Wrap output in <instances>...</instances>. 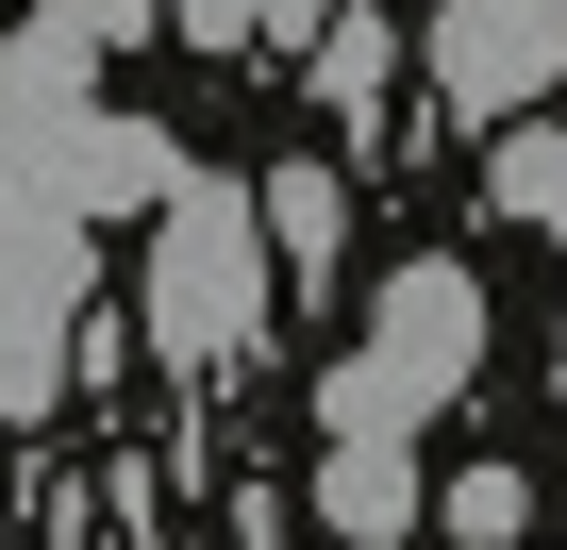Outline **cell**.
I'll return each mask as SVG.
<instances>
[{
	"label": "cell",
	"mask_w": 567,
	"mask_h": 550,
	"mask_svg": "<svg viewBox=\"0 0 567 550\" xmlns=\"http://www.w3.org/2000/svg\"><path fill=\"white\" fill-rule=\"evenodd\" d=\"M501 217L567 250V117H517V134H501Z\"/></svg>",
	"instance_id": "cell-8"
},
{
	"label": "cell",
	"mask_w": 567,
	"mask_h": 550,
	"mask_svg": "<svg viewBox=\"0 0 567 550\" xmlns=\"http://www.w3.org/2000/svg\"><path fill=\"white\" fill-rule=\"evenodd\" d=\"M434 517H451L467 550H517V533H534V484H517V467H467V484H451Z\"/></svg>",
	"instance_id": "cell-10"
},
{
	"label": "cell",
	"mask_w": 567,
	"mask_h": 550,
	"mask_svg": "<svg viewBox=\"0 0 567 550\" xmlns=\"http://www.w3.org/2000/svg\"><path fill=\"white\" fill-rule=\"evenodd\" d=\"M267 217H250V184H217V167H184L167 200H151V351L167 367H234L250 334H267Z\"/></svg>",
	"instance_id": "cell-2"
},
{
	"label": "cell",
	"mask_w": 567,
	"mask_h": 550,
	"mask_svg": "<svg viewBox=\"0 0 567 550\" xmlns=\"http://www.w3.org/2000/svg\"><path fill=\"white\" fill-rule=\"evenodd\" d=\"M18 184H51L68 217H117V200H167V184H184V151H167L151 117H68V134H51Z\"/></svg>",
	"instance_id": "cell-5"
},
{
	"label": "cell",
	"mask_w": 567,
	"mask_h": 550,
	"mask_svg": "<svg viewBox=\"0 0 567 550\" xmlns=\"http://www.w3.org/2000/svg\"><path fill=\"white\" fill-rule=\"evenodd\" d=\"M51 18H68L84 51H117V34H151V18H184V0H51Z\"/></svg>",
	"instance_id": "cell-11"
},
{
	"label": "cell",
	"mask_w": 567,
	"mask_h": 550,
	"mask_svg": "<svg viewBox=\"0 0 567 550\" xmlns=\"http://www.w3.org/2000/svg\"><path fill=\"white\" fill-rule=\"evenodd\" d=\"M68 351H84V217L51 184L0 200V401H68Z\"/></svg>",
	"instance_id": "cell-3"
},
{
	"label": "cell",
	"mask_w": 567,
	"mask_h": 550,
	"mask_svg": "<svg viewBox=\"0 0 567 550\" xmlns=\"http://www.w3.org/2000/svg\"><path fill=\"white\" fill-rule=\"evenodd\" d=\"M550 384H567V334H550Z\"/></svg>",
	"instance_id": "cell-13"
},
{
	"label": "cell",
	"mask_w": 567,
	"mask_h": 550,
	"mask_svg": "<svg viewBox=\"0 0 567 550\" xmlns=\"http://www.w3.org/2000/svg\"><path fill=\"white\" fill-rule=\"evenodd\" d=\"M250 217H267V267H284V284H334V250H351V167L284 151V167L250 184Z\"/></svg>",
	"instance_id": "cell-6"
},
{
	"label": "cell",
	"mask_w": 567,
	"mask_h": 550,
	"mask_svg": "<svg viewBox=\"0 0 567 550\" xmlns=\"http://www.w3.org/2000/svg\"><path fill=\"white\" fill-rule=\"evenodd\" d=\"M567 84V0H434V101L451 117H534Z\"/></svg>",
	"instance_id": "cell-4"
},
{
	"label": "cell",
	"mask_w": 567,
	"mask_h": 550,
	"mask_svg": "<svg viewBox=\"0 0 567 550\" xmlns=\"http://www.w3.org/2000/svg\"><path fill=\"white\" fill-rule=\"evenodd\" d=\"M250 34H284V51H318V34H334V0H250Z\"/></svg>",
	"instance_id": "cell-12"
},
{
	"label": "cell",
	"mask_w": 567,
	"mask_h": 550,
	"mask_svg": "<svg viewBox=\"0 0 567 550\" xmlns=\"http://www.w3.org/2000/svg\"><path fill=\"white\" fill-rule=\"evenodd\" d=\"M467 384H484V284H467L451 250H417V267H384V301H368V334L334 351L318 417L368 434V450H417V417H451Z\"/></svg>",
	"instance_id": "cell-1"
},
{
	"label": "cell",
	"mask_w": 567,
	"mask_h": 550,
	"mask_svg": "<svg viewBox=\"0 0 567 550\" xmlns=\"http://www.w3.org/2000/svg\"><path fill=\"white\" fill-rule=\"evenodd\" d=\"M434 500H417V450H368V434H334V467H318V533L334 550H401Z\"/></svg>",
	"instance_id": "cell-7"
},
{
	"label": "cell",
	"mask_w": 567,
	"mask_h": 550,
	"mask_svg": "<svg viewBox=\"0 0 567 550\" xmlns=\"http://www.w3.org/2000/svg\"><path fill=\"white\" fill-rule=\"evenodd\" d=\"M318 101H334V117L384 101V18H351V0H334V34H318Z\"/></svg>",
	"instance_id": "cell-9"
}]
</instances>
